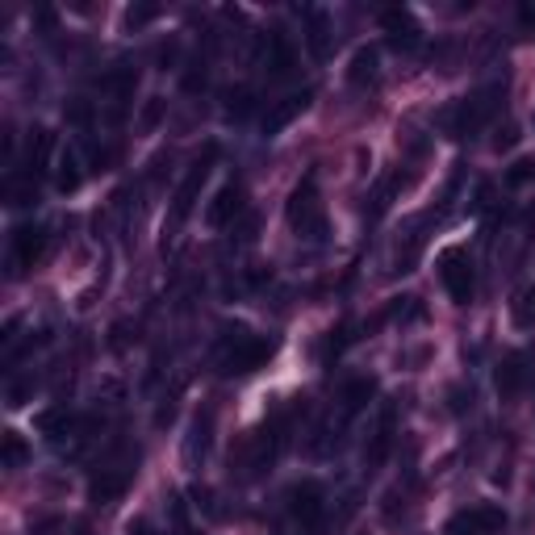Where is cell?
<instances>
[{"label":"cell","instance_id":"e0dca14e","mask_svg":"<svg viewBox=\"0 0 535 535\" xmlns=\"http://www.w3.org/2000/svg\"><path fill=\"white\" fill-rule=\"evenodd\" d=\"M373 393H377V381L373 377H352V381H343V390H339V406H343V418H352V414H360L373 401Z\"/></svg>","mask_w":535,"mask_h":535},{"label":"cell","instance_id":"30bf717a","mask_svg":"<svg viewBox=\"0 0 535 535\" xmlns=\"http://www.w3.org/2000/svg\"><path fill=\"white\" fill-rule=\"evenodd\" d=\"M531 364H535V352H506L502 355L498 373H494V385L506 401L519 398V393L531 385Z\"/></svg>","mask_w":535,"mask_h":535},{"label":"cell","instance_id":"4fadbf2b","mask_svg":"<svg viewBox=\"0 0 535 535\" xmlns=\"http://www.w3.org/2000/svg\"><path fill=\"white\" fill-rule=\"evenodd\" d=\"M305 17V25H302V34H305V47H310V55L314 59H327L330 55V13L327 9H305L302 13Z\"/></svg>","mask_w":535,"mask_h":535},{"label":"cell","instance_id":"d6986e66","mask_svg":"<svg viewBox=\"0 0 535 535\" xmlns=\"http://www.w3.org/2000/svg\"><path fill=\"white\" fill-rule=\"evenodd\" d=\"M55 184H59V193H75L80 180H84V171H80V155H75L72 146H63L59 155H55Z\"/></svg>","mask_w":535,"mask_h":535},{"label":"cell","instance_id":"cb8c5ba5","mask_svg":"<svg viewBox=\"0 0 535 535\" xmlns=\"http://www.w3.org/2000/svg\"><path fill=\"white\" fill-rule=\"evenodd\" d=\"M393 193H398V176H390V180H381L377 184V193H373V206H368V218L377 222L385 209L393 206Z\"/></svg>","mask_w":535,"mask_h":535},{"label":"cell","instance_id":"ac0fdd59","mask_svg":"<svg viewBox=\"0 0 535 535\" xmlns=\"http://www.w3.org/2000/svg\"><path fill=\"white\" fill-rule=\"evenodd\" d=\"M293 63H297L293 42L280 34V30H272V34H268V72H272V75H289Z\"/></svg>","mask_w":535,"mask_h":535},{"label":"cell","instance_id":"277c9868","mask_svg":"<svg viewBox=\"0 0 535 535\" xmlns=\"http://www.w3.org/2000/svg\"><path fill=\"white\" fill-rule=\"evenodd\" d=\"M214 159H218V143L206 146V155H197L193 163H189V171H184V180L176 184V193H171V214H168V231L176 234L189 222V214L197 209V201H201V184L209 180V171H214Z\"/></svg>","mask_w":535,"mask_h":535},{"label":"cell","instance_id":"ba28073f","mask_svg":"<svg viewBox=\"0 0 535 535\" xmlns=\"http://www.w3.org/2000/svg\"><path fill=\"white\" fill-rule=\"evenodd\" d=\"M289 514L302 523V531H318L327 519V494L318 481H302L289 489Z\"/></svg>","mask_w":535,"mask_h":535},{"label":"cell","instance_id":"1f68e13d","mask_svg":"<svg viewBox=\"0 0 535 535\" xmlns=\"http://www.w3.org/2000/svg\"><path fill=\"white\" fill-rule=\"evenodd\" d=\"M519 17H523V25H535V4H523V9H519Z\"/></svg>","mask_w":535,"mask_h":535},{"label":"cell","instance_id":"f1b7e54d","mask_svg":"<svg viewBox=\"0 0 535 535\" xmlns=\"http://www.w3.org/2000/svg\"><path fill=\"white\" fill-rule=\"evenodd\" d=\"M155 13H159L155 4H138V9H130V13H126V25H130V30H143V25L151 22Z\"/></svg>","mask_w":535,"mask_h":535},{"label":"cell","instance_id":"7402d4cb","mask_svg":"<svg viewBox=\"0 0 535 535\" xmlns=\"http://www.w3.org/2000/svg\"><path fill=\"white\" fill-rule=\"evenodd\" d=\"M502 184H506V189H523V184H535V155L514 159L511 168L502 171Z\"/></svg>","mask_w":535,"mask_h":535},{"label":"cell","instance_id":"4316f807","mask_svg":"<svg viewBox=\"0 0 535 535\" xmlns=\"http://www.w3.org/2000/svg\"><path fill=\"white\" fill-rule=\"evenodd\" d=\"M393 318H398V322H418V318H426V310L418 297H401V302L393 305Z\"/></svg>","mask_w":535,"mask_h":535},{"label":"cell","instance_id":"83f0119b","mask_svg":"<svg viewBox=\"0 0 535 535\" xmlns=\"http://www.w3.org/2000/svg\"><path fill=\"white\" fill-rule=\"evenodd\" d=\"M67 122H72V126H88V122H92V105H88V101H72V105H67Z\"/></svg>","mask_w":535,"mask_h":535},{"label":"cell","instance_id":"603a6c76","mask_svg":"<svg viewBox=\"0 0 535 535\" xmlns=\"http://www.w3.org/2000/svg\"><path fill=\"white\" fill-rule=\"evenodd\" d=\"M251 110H256L251 88H231V92H226V118H231V122H243Z\"/></svg>","mask_w":535,"mask_h":535},{"label":"cell","instance_id":"7a4b0ae2","mask_svg":"<svg viewBox=\"0 0 535 535\" xmlns=\"http://www.w3.org/2000/svg\"><path fill=\"white\" fill-rule=\"evenodd\" d=\"M285 218H289V226L297 231V239H305V243H322V239L330 234L327 214H322V201H318V171L314 168L293 184L289 206H285Z\"/></svg>","mask_w":535,"mask_h":535},{"label":"cell","instance_id":"484cf974","mask_svg":"<svg viewBox=\"0 0 535 535\" xmlns=\"http://www.w3.org/2000/svg\"><path fill=\"white\" fill-rule=\"evenodd\" d=\"M514 318L523 322V327H535V285H527L519 293V302H514Z\"/></svg>","mask_w":535,"mask_h":535},{"label":"cell","instance_id":"9c48e42d","mask_svg":"<svg viewBox=\"0 0 535 535\" xmlns=\"http://www.w3.org/2000/svg\"><path fill=\"white\" fill-rule=\"evenodd\" d=\"M243 206H247L243 184H239V180H226L218 193L209 197V206H206V226H209V231H226V226H234V222H239Z\"/></svg>","mask_w":535,"mask_h":535},{"label":"cell","instance_id":"44dd1931","mask_svg":"<svg viewBox=\"0 0 535 535\" xmlns=\"http://www.w3.org/2000/svg\"><path fill=\"white\" fill-rule=\"evenodd\" d=\"M0 460H4V469H22V464L30 460V443H25L17 431H4V448H0Z\"/></svg>","mask_w":535,"mask_h":535},{"label":"cell","instance_id":"7c38bea8","mask_svg":"<svg viewBox=\"0 0 535 535\" xmlns=\"http://www.w3.org/2000/svg\"><path fill=\"white\" fill-rule=\"evenodd\" d=\"M310 101H314V92H310V88H302V92H289V97L272 101V105H268V113H264V134H268V138H276L285 126L297 122V118L310 110Z\"/></svg>","mask_w":535,"mask_h":535},{"label":"cell","instance_id":"5b68a950","mask_svg":"<svg viewBox=\"0 0 535 535\" xmlns=\"http://www.w3.org/2000/svg\"><path fill=\"white\" fill-rule=\"evenodd\" d=\"M435 272H439V285L448 293L456 305H469L477 297V268L473 256L464 247H443L435 259Z\"/></svg>","mask_w":535,"mask_h":535},{"label":"cell","instance_id":"6da1fadb","mask_svg":"<svg viewBox=\"0 0 535 535\" xmlns=\"http://www.w3.org/2000/svg\"><path fill=\"white\" fill-rule=\"evenodd\" d=\"M502 101H506V84H502V80H494V84L477 88V92H469L464 101L448 105V110L435 118V122L443 126V134H448V138H473L477 130H486V126L498 118Z\"/></svg>","mask_w":535,"mask_h":535},{"label":"cell","instance_id":"5bb4252c","mask_svg":"<svg viewBox=\"0 0 535 535\" xmlns=\"http://www.w3.org/2000/svg\"><path fill=\"white\" fill-rule=\"evenodd\" d=\"M209 443H214V410H197L193 426H189V439H184V460L201 464L206 460V452H209Z\"/></svg>","mask_w":535,"mask_h":535},{"label":"cell","instance_id":"4dcf8cb0","mask_svg":"<svg viewBox=\"0 0 535 535\" xmlns=\"http://www.w3.org/2000/svg\"><path fill=\"white\" fill-rule=\"evenodd\" d=\"M489 206H494V184H477L473 209H489Z\"/></svg>","mask_w":535,"mask_h":535},{"label":"cell","instance_id":"8992f818","mask_svg":"<svg viewBox=\"0 0 535 535\" xmlns=\"http://www.w3.org/2000/svg\"><path fill=\"white\" fill-rule=\"evenodd\" d=\"M506 511L498 502H481V506H469L448 523V535H506Z\"/></svg>","mask_w":535,"mask_h":535},{"label":"cell","instance_id":"3957f363","mask_svg":"<svg viewBox=\"0 0 535 535\" xmlns=\"http://www.w3.org/2000/svg\"><path fill=\"white\" fill-rule=\"evenodd\" d=\"M272 352H276V339H264V335H251V330L234 327V330H226V339H222V347H218V364L226 377H247V373H256Z\"/></svg>","mask_w":535,"mask_h":535},{"label":"cell","instance_id":"9a60e30c","mask_svg":"<svg viewBox=\"0 0 535 535\" xmlns=\"http://www.w3.org/2000/svg\"><path fill=\"white\" fill-rule=\"evenodd\" d=\"M390 452H393V406H385L377 431H373V439L364 443V464L368 469H381V464L390 460Z\"/></svg>","mask_w":535,"mask_h":535},{"label":"cell","instance_id":"d4e9b609","mask_svg":"<svg viewBox=\"0 0 535 535\" xmlns=\"http://www.w3.org/2000/svg\"><path fill=\"white\" fill-rule=\"evenodd\" d=\"M163 113H168V101H163V97H151V101L143 105V113H138V130L151 134L159 122H163Z\"/></svg>","mask_w":535,"mask_h":535},{"label":"cell","instance_id":"8fae6325","mask_svg":"<svg viewBox=\"0 0 535 535\" xmlns=\"http://www.w3.org/2000/svg\"><path fill=\"white\" fill-rule=\"evenodd\" d=\"M381 30H385L393 50H418L423 47V30H418L410 9H385L381 13Z\"/></svg>","mask_w":535,"mask_h":535},{"label":"cell","instance_id":"f546056e","mask_svg":"<svg viewBox=\"0 0 535 535\" xmlns=\"http://www.w3.org/2000/svg\"><path fill=\"white\" fill-rule=\"evenodd\" d=\"M514 143H519V126H514V122H506V126H502V130H498V138H494V146H498V151H511Z\"/></svg>","mask_w":535,"mask_h":535},{"label":"cell","instance_id":"ffe728a7","mask_svg":"<svg viewBox=\"0 0 535 535\" xmlns=\"http://www.w3.org/2000/svg\"><path fill=\"white\" fill-rule=\"evenodd\" d=\"M63 146L55 143V134L47 130V126H38V130H30V168L34 171H47L50 155H59Z\"/></svg>","mask_w":535,"mask_h":535},{"label":"cell","instance_id":"2e32d148","mask_svg":"<svg viewBox=\"0 0 535 535\" xmlns=\"http://www.w3.org/2000/svg\"><path fill=\"white\" fill-rule=\"evenodd\" d=\"M377 75H381L377 47H360L352 55V63H347V84H352V88H368V84H377Z\"/></svg>","mask_w":535,"mask_h":535},{"label":"cell","instance_id":"52a82bcc","mask_svg":"<svg viewBox=\"0 0 535 535\" xmlns=\"http://www.w3.org/2000/svg\"><path fill=\"white\" fill-rule=\"evenodd\" d=\"M47 247H50V231L42 226V222H25V226H13V234H9V256H13V264H17V272H22V268H34L38 259L47 256Z\"/></svg>","mask_w":535,"mask_h":535}]
</instances>
